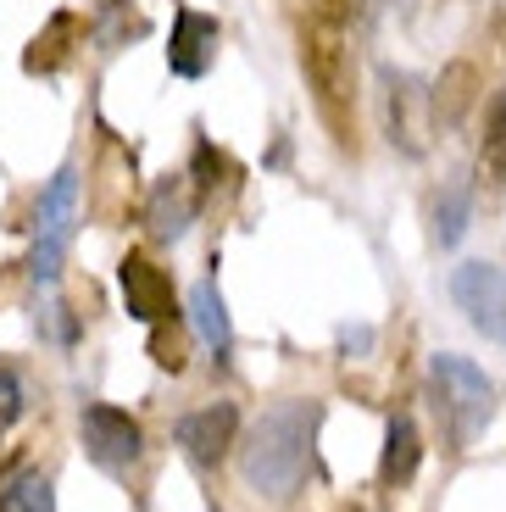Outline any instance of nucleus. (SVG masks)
Returning <instances> with one entry per match:
<instances>
[{
    "mask_svg": "<svg viewBox=\"0 0 506 512\" xmlns=\"http://www.w3.org/2000/svg\"><path fill=\"white\" fill-rule=\"evenodd\" d=\"M479 179L490 190H506V95H495L479 134Z\"/></svg>",
    "mask_w": 506,
    "mask_h": 512,
    "instance_id": "2eb2a0df",
    "label": "nucleus"
},
{
    "mask_svg": "<svg viewBox=\"0 0 506 512\" xmlns=\"http://www.w3.org/2000/svg\"><path fill=\"white\" fill-rule=\"evenodd\" d=\"M379 84H384V128H390V145L406 156H423L429 151V134H440V123H434V84H423L412 73H395V67H384Z\"/></svg>",
    "mask_w": 506,
    "mask_h": 512,
    "instance_id": "39448f33",
    "label": "nucleus"
},
{
    "mask_svg": "<svg viewBox=\"0 0 506 512\" xmlns=\"http://www.w3.org/2000/svg\"><path fill=\"white\" fill-rule=\"evenodd\" d=\"M195 206H201V190L184 184V173H178V179H162L151 195V234L156 240H178V234L190 229Z\"/></svg>",
    "mask_w": 506,
    "mask_h": 512,
    "instance_id": "ddd939ff",
    "label": "nucleus"
},
{
    "mask_svg": "<svg viewBox=\"0 0 506 512\" xmlns=\"http://www.w3.org/2000/svg\"><path fill=\"white\" fill-rule=\"evenodd\" d=\"M73 218H78V173L62 167V173L45 184L39 212H34V256H28L34 284H56L62 256H67V240H73Z\"/></svg>",
    "mask_w": 506,
    "mask_h": 512,
    "instance_id": "20e7f679",
    "label": "nucleus"
},
{
    "mask_svg": "<svg viewBox=\"0 0 506 512\" xmlns=\"http://www.w3.org/2000/svg\"><path fill=\"white\" fill-rule=\"evenodd\" d=\"M451 295H456V307L468 312V323L484 334V340L506 346V268L462 262V268L451 273Z\"/></svg>",
    "mask_w": 506,
    "mask_h": 512,
    "instance_id": "423d86ee",
    "label": "nucleus"
},
{
    "mask_svg": "<svg viewBox=\"0 0 506 512\" xmlns=\"http://www.w3.org/2000/svg\"><path fill=\"white\" fill-rule=\"evenodd\" d=\"M0 512H56V490H51V479L34 474V468L12 474L6 485H0Z\"/></svg>",
    "mask_w": 506,
    "mask_h": 512,
    "instance_id": "f3484780",
    "label": "nucleus"
},
{
    "mask_svg": "<svg viewBox=\"0 0 506 512\" xmlns=\"http://www.w3.org/2000/svg\"><path fill=\"white\" fill-rule=\"evenodd\" d=\"M301 73L312 84L317 117L329 123L334 145L356 156V45H351V0H312L301 28Z\"/></svg>",
    "mask_w": 506,
    "mask_h": 512,
    "instance_id": "f257e3e1",
    "label": "nucleus"
},
{
    "mask_svg": "<svg viewBox=\"0 0 506 512\" xmlns=\"http://www.w3.org/2000/svg\"><path fill=\"white\" fill-rule=\"evenodd\" d=\"M468 218H473L468 184H445L440 201H434V245H440V251H451V245L468 234Z\"/></svg>",
    "mask_w": 506,
    "mask_h": 512,
    "instance_id": "dca6fc26",
    "label": "nucleus"
},
{
    "mask_svg": "<svg viewBox=\"0 0 506 512\" xmlns=\"http://www.w3.org/2000/svg\"><path fill=\"white\" fill-rule=\"evenodd\" d=\"M190 312H195V329H201V340L223 357L228 346H234V323H228V307H223V290H217L212 279H201L190 290Z\"/></svg>",
    "mask_w": 506,
    "mask_h": 512,
    "instance_id": "4468645a",
    "label": "nucleus"
},
{
    "mask_svg": "<svg viewBox=\"0 0 506 512\" xmlns=\"http://www.w3.org/2000/svg\"><path fill=\"white\" fill-rule=\"evenodd\" d=\"M429 379H434V412L445 423V440L451 451H462L468 440H479L495 418V384L484 379V368H473L468 357L456 351H440L429 362Z\"/></svg>",
    "mask_w": 506,
    "mask_h": 512,
    "instance_id": "7ed1b4c3",
    "label": "nucleus"
},
{
    "mask_svg": "<svg viewBox=\"0 0 506 512\" xmlns=\"http://www.w3.org/2000/svg\"><path fill=\"white\" fill-rule=\"evenodd\" d=\"M217 39H223L217 17L195 12V6H178L173 45H167V67H173L178 78H201L206 67H212V56H217Z\"/></svg>",
    "mask_w": 506,
    "mask_h": 512,
    "instance_id": "9d476101",
    "label": "nucleus"
},
{
    "mask_svg": "<svg viewBox=\"0 0 506 512\" xmlns=\"http://www.w3.org/2000/svg\"><path fill=\"white\" fill-rule=\"evenodd\" d=\"M418 457H423V440H418V423L395 412L390 429H384V457H379V485L384 490H406L412 474H418Z\"/></svg>",
    "mask_w": 506,
    "mask_h": 512,
    "instance_id": "9b49d317",
    "label": "nucleus"
},
{
    "mask_svg": "<svg viewBox=\"0 0 506 512\" xmlns=\"http://www.w3.org/2000/svg\"><path fill=\"white\" fill-rule=\"evenodd\" d=\"M234 435H240L234 401H212V407L178 418V446H184V457H190L195 468H217V462L234 451Z\"/></svg>",
    "mask_w": 506,
    "mask_h": 512,
    "instance_id": "6e6552de",
    "label": "nucleus"
},
{
    "mask_svg": "<svg viewBox=\"0 0 506 512\" xmlns=\"http://www.w3.org/2000/svg\"><path fill=\"white\" fill-rule=\"evenodd\" d=\"M323 407L317 401H273L262 418L251 423V435L240 446V474L256 496L267 501H290L306 485V468H312V440Z\"/></svg>",
    "mask_w": 506,
    "mask_h": 512,
    "instance_id": "f03ea898",
    "label": "nucleus"
},
{
    "mask_svg": "<svg viewBox=\"0 0 506 512\" xmlns=\"http://www.w3.org/2000/svg\"><path fill=\"white\" fill-rule=\"evenodd\" d=\"M84 451L95 468H106V474H123V468H134L145 451V429L134 418H128L123 407H106V401H95V407H84Z\"/></svg>",
    "mask_w": 506,
    "mask_h": 512,
    "instance_id": "0eeeda50",
    "label": "nucleus"
},
{
    "mask_svg": "<svg viewBox=\"0 0 506 512\" xmlns=\"http://www.w3.org/2000/svg\"><path fill=\"white\" fill-rule=\"evenodd\" d=\"M17 418H23V379H17L12 368H0V435H6Z\"/></svg>",
    "mask_w": 506,
    "mask_h": 512,
    "instance_id": "a211bd4d",
    "label": "nucleus"
},
{
    "mask_svg": "<svg viewBox=\"0 0 506 512\" xmlns=\"http://www.w3.org/2000/svg\"><path fill=\"white\" fill-rule=\"evenodd\" d=\"M117 279H123V301L128 312L140 323H173V279H167V268H156L145 251H128L123 256V268H117Z\"/></svg>",
    "mask_w": 506,
    "mask_h": 512,
    "instance_id": "1a4fd4ad",
    "label": "nucleus"
},
{
    "mask_svg": "<svg viewBox=\"0 0 506 512\" xmlns=\"http://www.w3.org/2000/svg\"><path fill=\"white\" fill-rule=\"evenodd\" d=\"M473 101H479V67L462 56V62H451L440 78H434V123L462 128L468 112H473Z\"/></svg>",
    "mask_w": 506,
    "mask_h": 512,
    "instance_id": "f8f14e48",
    "label": "nucleus"
}]
</instances>
